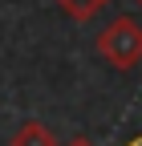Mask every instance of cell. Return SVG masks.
Returning <instances> with one entry per match:
<instances>
[{
  "label": "cell",
  "mask_w": 142,
  "mask_h": 146,
  "mask_svg": "<svg viewBox=\"0 0 142 146\" xmlns=\"http://www.w3.org/2000/svg\"><path fill=\"white\" fill-rule=\"evenodd\" d=\"M94 49H98V57L110 69L130 73V69L142 65V25L134 21V16H118V21H110L98 33Z\"/></svg>",
  "instance_id": "6da1fadb"
},
{
  "label": "cell",
  "mask_w": 142,
  "mask_h": 146,
  "mask_svg": "<svg viewBox=\"0 0 142 146\" xmlns=\"http://www.w3.org/2000/svg\"><path fill=\"white\" fill-rule=\"evenodd\" d=\"M8 146H61V142H57V134H53L45 122H25L21 130L8 138Z\"/></svg>",
  "instance_id": "7a4b0ae2"
},
{
  "label": "cell",
  "mask_w": 142,
  "mask_h": 146,
  "mask_svg": "<svg viewBox=\"0 0 142 146\" xmlns=\"http://www.w3.org/2000/svg\"><path fill=\"white\" fill-rule=\"evenodd\" d=\"M65 16H73V21H90V16H98L110 0H53Z\"/></svg>",
  "instance_id": "3957f363"
},
{
  "label": "cell",
  "mask_w": 142,
  "mask_h": 146,
  "mask_svg": "<svg viewBox=\"0 0 142 146\" xmlns=\"http://www.w3.org/2000/svg\"><path fill=\"white\" fill-rule=\"evenodd\" d=\"M69 146H94V142H90V138H73V142H69ZM126 146H142V134H134V138H130Z\"/></svg>",
  "instance_id": "277c9868"
},
{
  "label": "cell",
  "mask_w": 142,
  "mask_h": 146,
  "mask_svg": "<svg viewBox=\"0 0 142 146\" xmlns=\"http://www.w3.org/2000/svg\"><path fill=\"white\" fill-rule=\"evenodd\" d=\"M134 4H138V8H142V0H134Z\"/></svg>",
  "instance_id": "5b68a950"
}]
</instances>
